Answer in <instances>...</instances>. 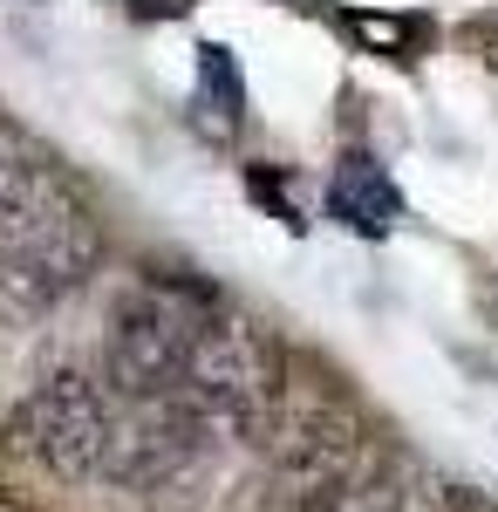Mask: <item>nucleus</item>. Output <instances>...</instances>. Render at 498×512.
Returning <instances> with one entry per match:
<instances>
[{
	"label": "nucleus",
	"mask_w": 498,
	"mask_h": 512,
	"mask_svg": "<svg viewBox=\"0 0 498 512\" xmlns=\"http://www.w3.org/2000/svg\"><path fill=\"white\" fill-rule=\"evenodd\" d=\"M96 212L28 130L0 117V315L35 321L96 274Z\"/></svg>",
	"instance_id": "obj_1"
},
{
	"label": "nucleus",
	"mask_w": 498,
	"mask_h": 512,
	"mask_svg": "<svg viewBox=\"0 0 498 512\" xmlns=\"http://www.w3.org/2000/svg\"><path fill=\"white\" fill-rule=\"evenodd\" d=\"M260 451H267V485L287 512H335L355 472L376 458V437H369V417L355 410V396L342 390V376L294 355Z\"/></svg>",
	"instance_id": "obj_2"
},
{
	"label": "nucleus",
	"mask_w": 498,
	"mask_h": 512,
	"mask_svg": "<svg viewBox=\"0 0 498 512\" xmlns=\"http://www.w3.org/2000/svg\"><path fill=\"white\" fill-rule=\"evenodd\" d=\"M219 444L205 417H192L178 396H123L116 390V431L103 485L137 499L144 512H198L219 478Z\"/></svg>",
	"instance_id": "obj_4"
},
{
	"label": "nucleus",
	"mask_w": 498,
	"mask_h": 512,
	"mask_svg": "<svg viewBox=\"0 0 498 512\" xmlns=\"http://www.w3.org/2000/svg\"><path fill=\"white\" fill-rule=\"evenodd\" d=\"M287 362L294 355L273 342L253 315H239L226 301H212L205 321L192 335V355H185V376H178V403L205 417L226 444H267L273 410H280V390H287Z\"/></svg>",
	"instance_id": "obj_3"
},
{
	"label": "nucleus",
	"mask_w": 498,
	"mask_h": 512,
	"mask_svg": "<svg viewBox=\"0 0 498 512\" xmlns=\"http://www.w3.org/2000/svg\"><path fill=\"white\" fill-rule=\"evenodd\" d=\"M328 212L342 219L348 233L362 239H383L396 219H403V192L389 185V171L376 158H362V151H348L335 164V178H328Z\"/></svg>",
	"instance_id": "obj_7"
},
{
	"label": "nucleus",
	"mask_w": 498,
	"mask_h": 512,
	"mask_svg": "<svg viewBox=\"0 0 498 512\" xmlns=\"http://www.w3.org/2000/svg\"><path fill=\"white\" fill-rule=\"evenodd\" d=\"M478 308H485V315H498V280H478Z\"/></svg>",
	"instance_id": "obj_13"
},
{
	"label": "nucleus",
	"mask_w": 498,
	"mask_h": 512,
	"mask_svg": "<svg viewBox=\"0 0 498 512\" xmlns=\"http://www.w3.org/2000/svg\"><path fill=\"white\" fill-rule=\"evenodd\" d=\"M342 28L355 41H369V48H383V55H417V41H423V21L417 14H342Z\"/></svg>",
	"instance_id": "obj_9"
},
{
	"label": "nucleus",
	"mask_w": 498,
	"mask_h": 512,
	"mask_svg": "<svg viewBox=\"0 0 498 512\" xmlns=\"http://www.w3.org/2000/svg\"><path fill=\"white\" fill-rule=\"evenodd\" d=\"M116 431V383L89 369H62L14 403L7 417V451L28 458L35 472L69 478V485H103Z\"/></svg>",
	"instance_id": "obj_5"
},
{
	"label": "nucleus",
	"mask_w": 498,
	"mask_h": 512,
	"mask_svg": "<svg viewBox=\"0 0 498 512\" xmlns=\"http://www.w3.org/2000/svg\"><path fill=\"white\" fill-rule=\"evenodd\" d=\"M198 123H205L212 137H232V130L246 123V82H239L232 48H219V41L198 48Z\"/></svg>",
	"instance_id": "obj_8"
},
{
	"label": "nucleus",
	"mask_w": 498,
	"mask_h": 512,
	"mask_svg": "<svg viewBox=\"0 0 498 512\" xmlns=\"http://www.w3.org/2000/svg\"><path fill=\"white\" fill-rule=\"evenodd\" d=\"M192 0H137V14H185Z\"/></svg>",
	"instance_id": "obj_12"
},
{
	"label": "nucleus",
	"mask_w": 498,
	"mask_h": 512,
	"mask_svg": "<svg viewBox=\"0 0 498 512\" xmlns=\"http://www.w3.org/2000/svg\"><path fill=\"white\" fill-rule=\"evenodd\" d=\"M301 7H314V0H301Z\"/></svg>",
	"instance_id": "obj_14"
},
{
	"label": "nucleus",
	"mask_w": 498,
	"mask_h": 512,
	"mask_svg": "<svg viewBox=\"0 0 498 512\" xmlns=\"http://www.w3.org/2000/svg\"><path fill=\"white\" fill-rule=\"evenodd\" d=\"M464 41H471V55L485 62L498 76V14H478V21H464Z\"/></svg>",
	"instance_id": "obj_10"
},
{
	"label": "nucleus",
	"mask_w": 498,
	"mask_h": 512,
	"mask_svg": "<svg viewBox=\"0 0 498 512\" xmlns=\"http://www.w3.org/2000/svg\"><path fill=\"white\" fill-rule=\"evenodd\" d=\"M212 301H219V294H205L192 280H151V287H137V294L116 308L103 376H110L123 396H171L178 376H185L192 335H198V321H205Z\"/></svg>",
	"instance_id": "obj_6"
},
{
	"label": "nucleus",
	"mask_w": 498,
	"mask_h": 512,
	"mask_svg": "<svg viewBox=\"0 0 498 512\" xmlns=\"http://www.w3.org/2000/svg\"><path fill=\"white\" fill-rule=\"evenodd\" d=\"M444 512H498V499H485V492H451Z\"/></svg>",
	"instance_id": "obj_11"
}]
</instances>
